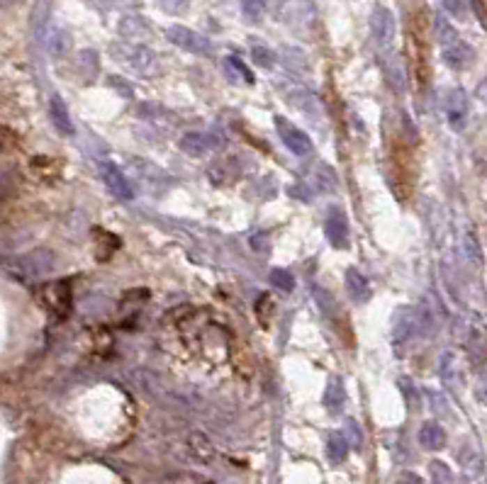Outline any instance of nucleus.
I'll list each match as a JSON object with an SVG mask.
<instances>
[{
  "mask_svg": "<svg viewBox=\"0 0 487 484\" xmlns=\"http://www.w3.org/2000/svg\"><path fill=\"white\" fill-rule=\"evenodd\" d=\"M275 130H278V136L283 139V144L293 151L295 156H307L312 151V139L304 134L300 127H295L293 122H288L283 115L275 117Z\"/></svg>",
  "mask_w": 487,
  "mask_h": 484,
  "instance_id": "3",
  "label": "nucleus"
},
{
  "mask_svg": "<svg viewBox=\"0 0 487 484\" xmlns=\"http://www.w3.org/2000/svg\"><path fill=\"white\" fill-rule=\"evenodd\" d=\"M242 10L249 19H261L265 13V0H242Z\"/></svg>",
  "mask_w": 487,
  "mask_h": 484,
  "instance_id": "20",
  "label": "nucleus"
},
{
  "mask_svg": "<svg viewBox=\"0 0 487 484\" xmlns=\"http://www.w3.org/2000/svg\"><path fill=\"white\" fill-rule=\"evenodd\" d=\"M227 68H229V73H232L234 78H242V81L249 83V86L254 83V73L249 71V66H246L239 56H229L227 58Z\"/></svg>",
  "mask_w": 487,
  "mask_h": 484,
  "instance_id": "17",
  "label": "nucleus"
},
{
  "mask_svg": "<svg viewBox=\"0 0 487 484\" xmlns=\"http://www.w3.org/2000/svg\"><path fill=\"white\" fill-rule=\"evenodd\" d=\"M265 3H268V0H265Z\"/></svg>",
  "mask_w": 487,
  "mask_h": 484,
  "instance_id": "25",
  "label": "nucleus"
},
{
  "mask_svg": "<svg viewBox=\"0 0 487 484\" xmlns=\"http://www.w3.org/2000/svg\"><path fill=\"white\" fill-rule=\"evenodd\" d=\"M434 27H436V37H439L441 47H451L454 42H458V32H456L454 27H451V22L446 17H441V15H436L434 19Z\"/></svg>",
  "mask_w": 487,
  "mask_h": 484,
  "instance_id": "15",
  "label": "nucleus"
},
{
  "mask_svg": "<svg viewBox=\"0 0 487 484\" xmlns=\"http://www.w3.org/2000/svg\"><path fill=\"white\" fill-rule=\"evenodd\" d=\"M419 443L426 451H441L446 446V431L436 421H426L419 431Z\"/></svg>",
  "mask_w": 487,
  "mask_h": 484,
  "instance_id": "12",
  "label": "nucleus"
},
{
  "mask_svg": "<svg viewBox=\"0 0 487 484\" xmlns=\"http://www.w3.org/2000/svg\"><path fill=\"white\" fill-rule=\"evenodd\" d=\"M42 302L56 319H66L73 307V290L68 280H54L42 288Z\"/></svg>",
  "mask_w": 487,
  "mask_h": 484,
  "instance_id": "1",
  "label": "nucleus"
},
{
  "mask_svg": "<svg viewBox=\"0 0 487 484\" xmlns=\"http://www.w3.org/2000/svg\"><path fill=\"white\" fill-rule=\"evenodd\" d=\"M56 268V258H54L52 251L47 249H37L32 253L22 256L20 260V270H22L27 278H39V275H49Z\"/></svg>",
  "mask_w": 487,
  "mask_h": 484,
  "instance_id": "6",
  "label": "nucleus"
},
{
  "mask_svg": "<svg viewBox=\"0 0 487 484\" xmlns=\"http://www.w3.org/2000/svg\"><path fill=\"white\" fill-rule=\"evenodd\" d=\"M180 149L190 156L212 154V151L217 149V136L208 134V132H188V134L180 139Z\"/></svg>",
  "mask_w": 487,
  "mask_h": 484,
  "instance_id": "9",
  "label": "nucleus"
},
{
  "mask_svg": "<svg viewBox=\"0 0 487 484\" xmlns=\"http://www.w3.org/2000/svg\"><path fill=\"white\" fill-rule=\"evenodd\" d=\"M324 231H327V239L334 249H346L348 246V217L343 214V210H332L327 217V224H324Z\"/></svg>",
  "mask_w": 487,
  "mask_h": 484,
  "instance_id": "8",
  "label": "nucleus"
},
{
  "mask_svg": "<svg viewBox=\"0 0 487 484\" xmlns=\"http://www.w3.org/2000/svg\"><path fill=\"white\" fill-rule=\"evenodd\" d=\"M52 117H54V125H56L63 134H73V122H71V115H68V107L63 105V100L59 95L52 97Z\"/></svg>",
  "mask_w": 487,
  "mask_h": 484,
  "instance_id": "14",
  "label": "nucleus"
},
{
  "mask_svg": "<svg viewBox=\"0 0 487 484\" xmlns=\"http://www.w3.org/2000/svg\"><path fill=\"white\" fill-rule=\"evenodd\" d=\"M444 10L456 19H468V3L465 0H441Z\"/></svg>",
  "mask_w": 487,
  "mask_h": 484,
  "instance_id": "19",
  "label": "nucleus"
},
{
  "mask_svg": "<svg viewBox=\"0 0 487 484\" xmlns=\"http://www.w3.org/2000/svg\"><path fill=\"white\" fill-rule=\"evenodd\" d=\"M395 15L392 10H387L385 5H376L371 13V32L373 39H376L380 47H390L395 42Z\"/></svg>",
  "mask_w": 487,
  "mask_h": 484,
  "instance_id": "4",
  "label": "nucleus"
},
{
  "mask_svg": "<svg viewBox=\"0 0 487 484\" xmlns=\"http://www.w3.org/2000/svg\"><path fill=\"white\" fill-rule=\"evenodd\" d=\"M444 58L451 68H458L461 71V68H468L470 63H473V49H470L463 39H458V42H454L451 47H444Z\"/></svg>",
  "mask_w": 487,
  "mask_h": 484,
  "instance_id": "11",
  "label": "nucleus"
},
{
  "mask_svg": "<svg viewBox=\"0 0 487 484\" xmlns=\"http://www.w3.org/2000/svg\"><path fill=\"white\" fill-rule=\"evenodd\" d=\"M166 37H169L171 44H176V47L185 49V52L190 54H200V56H208V54H212V44H210L208 37H203V34L193 32V29L183 27V24H173V27L166 29Z\"/></svg>",
  "mask_w": 487,
  "mask_h": 484,
  "instance_id": "2",
  "label": "nucleus"
},
{
  "mask_svg": "<svg viewBox=\"0 0 487 484\" xmlns=\"http://www.w3.org/2000/svg\"><path fill=\"white\" fill-rule=\"evenodd\" d=\"M100 178L107 185V190H110L115 197H120V200H134V187L130 185L127 175L115 166V163L102 161L100 163Z\"/></svg>",
  "mask_w": 487,
  "mask_h": 484,
  "instance_id": "5",
  "label": "nucleus"
},
{
  "mask_svg": "<svg viewBox=\"0 0 487 484\" xmlns=\"http://www.w3.org/2000/svg\"><path fill=\"white\" fill-rule=\"evenodd\" d=\"M270 283H273L278 290H283V292H290V290L295 288L293 275H290L288 270H283V268H275L273 273H270Z\"/></svg>",
  "mask_w": 487,
  "mask_h": 484,
  "instance_id": "18",
  "label": "nucleus"
},
{
  "mask_svg": "<svg viewBox=\"0 0 487 484\" xmlns=\"http://www.w3.org/2000/svg\"><path fill=\"white\" fill-rule=\"evenodd\" d=\"M251 56H254L256 66H261V68H270V66H273V61H275V54L270 52V49H265V47H254V49H251Z\"/></svg>",
  "mask_w": 487,
  "mask_h": 484,
  "instance_id": "21",
  "label": "nucleus"
},
{
  "mask_svg": "<svg viewBox=\"0 0 487 484\" xmlns=\"http://www.w3.org/2000/svg\"><path fill=\"white\" fill-rule=\"evenodd\" d=\"M190 0H161V8L166 10V13H183L185 8H188Z\"/></svg>",
  "mask_w": 487,
  "mask_h": 484,
  "instance_id": "22",
  "label": "nucleus"
},
{
  "mask_svg": "<svg viewBox=\"0 0 487 484\" xmlns=\"http://www.w3.org/2000/svg\"><path fill=\"white\" fill-rule=\"evenodd\" d=\"M395 484H419V477H417V475H405L402 480H397Z\"/></svg>",
  "mask_w": 487,
  "mask_h": 484,
  "instance_id": "23",
  "label": "nucleus"
},
{
  "mask_svg": "<svg viewBox=\"0 0 487 484\" xmlns=\"http://www.w3.org/2000/svg\"><path fill=\"white\" fill-rule=\"evenodd\" d=\"M346 290L348 295H351V299L356 304H363L371 299V283H368V278L361 273V270L356 268H348L346 270Z\"/></svg>",
  "mask_w": 487,
  "mask_h": 484,
  "instance_id": "10",
  "label": "nucleus"
},
{
  "mask_svg": "<svg viewBox=\"0 0 487 484\" xmlns=\"http://www.w3.org/2000/svg\"><path fill=\"white\" fill-rule=\"evenodd\" d=\"M343 399H346V394H343L341 380H334V382H329L327 394H324V404H327L329 409H339L343 404Z\"/></svg>",
  "mask_w": 487,
  "mask_h": 484,
  "instance_id": "16",
  "label": "nucleus"
},
{
  "mask_svg": "<svg viewBox=\"0 0 487 484\" xmlns=\"http://www.w3.org/2000/svg\"><path fill=\"white\" fill-rule=\"evenodd\" d=\"M446 117H449L451 130L461 132L468 122V97L461 88L446 93Z\"/></svg>",
  "mask_w": 487,
  "mask_h": 484,
  "instance_id": "7",
  "label": "nucleus"
},
{
  "mask_svg": "<svg viewBox=\"0 0 487 484\" xmlns=\"http://www.w3.org/2000/svg\"><path fill=\"white\" fill-rule=\"evenodd\" d=\"M5 141H8V132H5L3 127H0V149L5 146Z\"/></svg>",
  "mask_w": 487,
  "mask_h": 484,
  "instance_id": "24",
  "label": "nucleus"
},
{
  "mask_svg": "<svg viewBox=\"0 0 487 484\" xmlns=\"http://www.w3.org/2000/svg\"><path fill=\"white\" fill-rule=\"evenodd\" d=\"M327 455H329V462H334V465H339V462L346 460V455H348V441L343 438L341 431H337V433H332V436H329Z\"/></svg>",
  "mask_w": 487,
  "mask_h": 484,
  "instance_id": "13",
  "label": "nucleus"
}]
</instances>
